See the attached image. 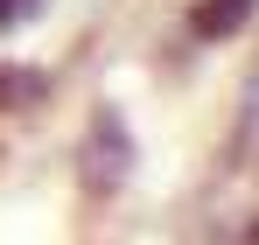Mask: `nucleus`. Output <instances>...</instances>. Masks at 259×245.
Here are the masks:
<instances>
[{
    "instance_id": "f257e3e1",
    "label": "nucleus",
    "mask_w": 259,
    "mask_h": 245,
    "mask_svg": "<svg viewBox=\"0 0 259 245\" xmlns=\"http://www.w3.org/2000/svg\"><path fill=\"white\" fill-rule=\"evenodd\" d=\"M84 161H91V189H119V175H126V161H133V140H126V126H119V112H98V119H91Z\"/></svg>"
},
{
    "instance_id": "f03ea898",
    "label": "nucleus",
    "mask_w": 259,
    "mask_h": 245,
    "mask_svg": "<svg viewBox=\"0 0 259 245\" xmlns=\"http://www.w3.org/2000/svg\"><path fill=\"white\" fill-rule=\"evenodd\" d=\"M252 7H259V0H196L189 28H196L203 42H224V35H238V28L252 21Z\"/></svg>"
},
{
    "instance_id": "7ed1b4c3",
    "label": "nucleus",
    "mask_w": 259,
    "mask_h": 245,
    "mask_svg": "<svg viewBox=\"0 0 259 245\" xmlns=\"http://www.w3.org/2000/svg\"><path fill=\"white\" fill-rule=\"evenodd\" d=\"M42 14V0H0V35H14L21 21H35Z\"/></svg>"
}]
</instances>
